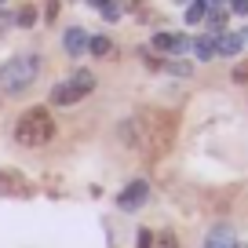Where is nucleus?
Instances as JSON below:
<instances>
[{"instance_id": "obj_1", "label": "nucleus", "mask_w": 248, "mask_h": 248, "mask_svg": "<svg viewBox=\"0 0 248 248\" xmlns=\"http://www.w3.org/2000/svg\"><path fill=\"white\" fill-rule=\"evenodd\" d=\"M175 132H179V113L175 109H142L132 121L121 124L124 146L142 150L146 161H157V157L168 154L171 142H175Z\"/></svg>"}, {"instance_id": "obj_2", "label": "nucleus", "mask_w": 248, "mask_h": 248, "mask_svg": "<svg viewBox=\"0 0 248 248\" xmlns=\"http://www.w3.org/2000/svg\"><path fill=\"white\" fill-rule=\"evenodd\" d=\"M40 73V59L37 55H15V59H8L4 66H0V92H8V95H22L26 88L37 80Z\"/></svg>"}, {"instance_id": "obj_3", "label": "nucleus", "mask_w": 248, "mask_h": 248, "mask_svg": "<svg viewBox=\"0 0 248 248\" xmlns=\"http://www.w3.org/2000/svg\"><path fill=\"white\" fill-rule=\"evenodd\" d=\"M15 139L22 142V146H44V142H51V139H55V121H51V113H47V109H40V106L26 109V113L18 117V124H15Z\"/></svg>"}, {"instance_id": "obj_4", "label": "nucleus", "mask_w": 248, "mask_h": 248, "mask_svg": "<svg viewBox=\"0 0 248 248\" xmlns=\"http://www.w3.org/2000/svg\"><path fill=\"white\" fill-rule=\"evenodd\" d=\"M92 88H95V77L80 70V73H73L70 80H62V84L51 88V102L55 106H73V102H80Z\"/></svg>"}, {"instance_id": "obj_5", "label": "nucleus", "mask_w": 248, "mask_h": 248, "mask_svg": "<svg viewBox=\"0 0 248 248\" xmlns=\"http://www.w3.org/2000/svg\"><path fill=\"white\" fill-rule=\"evenodd\" d=\"M0 194H4V197H30L33 186H30V179H26L22 171L0 168Z\"/></svg>"}, {"instance_id": "obj_6", "label": "nucleus", "mask_w": 248, "mask_h": 248, "mask_svg": "<svg viewBox=\"0 0 248 248\" xmlns=\"http://www.w3.org/2000/svg\"><path fill=\"white\" fill-rule=\"evenodd\" d=\"M146 197H150V183L135 179V183H128V186L121 190L117 208H121V212H135V208H142V204H146Z\"/></svg>"}, {"instance_id": "obj_7", "label": "nucleus", "mask_w": 248, "mask_h": 248, "mask_svg": "<svg viewBox=\"0 0 248 248\" xmlns=\"http://www.w3.org/2000/svg\"><path fill=\"white\" fill-rule=\"evenodd\" d=\"M194 40H186L183 33H157L154 37V51H168V55H183Z\"/></svg>"}, {"instance_id": "obj_8", "label": "nucleus", "mask_w": 248, "mask_h": 248, "mask_svg": "<svg viewBox=\"0 0 248 248\" xmlns=\"http://www.w3.org/2000/svg\"><path fill=\"white\" fill-rule=\"evenodd\" d=\"M245 47V37L241 33H219L216 37V55H237Z\"/></svg>"}, {"instance_id": "obj_9", "label": "nucleus", "mask_w": 248, "mask_h": 248, "mask_svg": "<svg viewBox=\"0 0 248 248\" xmlns=\"http://www.w3.org/2000/svg\"><path fill=\"white\" fill-rule=\"evenodd\" d=\"M62 40H66V51H70V55H84L88 51V33L77 30V26L66 30V37H62Z\"/></svg>"}, {"instance_id": "obj_10", "label": "nucleus", "mask_w": 248, "mask_h": 248, "mask_svg": "<svg viewBox=\"0 0 248 248\" xmlns=\"http://www.w3.org/2000/svg\"><path fill=\"white\" fill-rule=\"evenodd\" d=\"M208 248H237V237H233L230 226H216L208 233Z\"/></svg>"}, {"instance_id": "obj_11", "label": "nucleus", "mask_w": 248, "mask_h": 248, "mask_svg": "<svg viewBox=\"0 0 248 248\" xmlns=\"http://www.w3.org/2000/svg\"><path fill=\"white\" fill-rule=\"evenodd\" d=\"M190 47H194L201 59H212V55H216V37H212V33H204V37H197Z\"/></svg>"}, {"instance_id": "obj_12", "label": "nucleus", "mask_w": 248, "mask_h": 248, "mask_svg": "<svg viewBox=\"0 0 248 248\" xmlns=\"http://www.w3.org/2000/svg\"><path fill=\"white\" fill-rule=\"evenodd\" d=\"M201 22H208V33H212V37L226 30V15H223V11H204V18H201Z\"/></svg>"}, {"instance_id": "obj_13", "label": "nucleus", "mask_w": 248, "mask_h": 248, "mask_svg": "<svg viewBox=\"0 0 248 248\" xmlns=\"http://www.w3.org/2000/svg\"><path fill=\"white\" fill-rule=\"evenodd\" d=\"M88 51L102 59V55H109V51H113V44H109V37H88Z\"/></svg>"}, {"instance_id": "obj_14", "label": "nucleus", "mask_w": 248, "mask_h": 248, "mask_svg": "<svg viewBox=\"0 0 248 248\" xmlns=\"http://www.w3.org/2000/svg\"><path fill=\"white\" fill-rule=\"evenodd\" d=\"M204 11H208V0H190V8H186V22H201Z\"/></svg>"}, {"instance_id": "obj_15", "label": "nucleus", "mask_w": 248, "mask_h": 248, "mask_svg": "<svg viewBox=\"0 0 248 248\" xmlns=\"http://www.w3.org/2000/svg\"><path fill=\"white\" fill-rule=\"evenodd\" d=\"M157 70H168V73H175V77H190V70H194V66H190V62H183V59H175V62H161Z\"/></svg>"}, {"instance_id": "obj_16", "label": "nucleus", "mask_w": 248, "mask_h": 248, "mask_svg": "<svg viewBox=\"0 0 248 248\" xmlns=\"http://www.w3.org/2000/svg\"><path fill=\"white\" fill-rule=\"evenodd\" d=\"M15 26H26V30H30V26H37V8H30V4H26V8H18Z\"/></svg>"}, {"instance_id": "obj_17", "label": "nucleus", "mask_w": 248, "mask_h": 248, "mask_svg": "<svg viewBox=\"0 0 248 248\" xmlns=\"http://www.w3.org/2000/svg\"><path fill=\"white\" fill-rule=\"evenodd\" d=\"M150 248H179V241H175V233H171V230H161Z\"/></svg>"}, {"instance_id": "obj_18", "label": "nucleus", "mask_w": 248, "mask_h": 248, "mask_svg": "<svg viewBox=\"0 0 248 248\" xmlns=\"http://www.w3.org/2000/svg\"><path fill=\"white\" fill-rule=\"evenodd\" d=\"M121 4H117V0H106V4H102V15H106V22H117V18H121Z\"/></svg>"}, {"instance_id": "obj_19", "label": "nucleus", "mask_w": 248, "mask_h": 248, "mask_svg": "<svg viewBox=\"0 0 248 248\" xmlns=\"http://www.w3.org/2000/svg\"><path fill=\"white\" fill-rule=\"evenodd\" d=\"M233 80H248V59H241L237 66H233Z\"/></svg>"}, {"instance_id": "obj_20", "label": "nucleus", "mask_w": 248, "mask_h": 248, "mask_svg": "<svg viewBox=\"0 0 248 248\" xmlns=\"http://www.w3.org/2000/svg\"><path fill=\"white\" fill-rule=\"evenodd\" d=\"M11 22H15V18H11V15H8L4 8H0V37H4V33L11 30Z\"/></svg>"}, {"instance_id": "obj_21", "label": "nucleus", "mask_w": 248, "mask_h": 248, "mask_svg": "<svg viewBox=\"0 0 248 248\" xmlns=\"http://www.w3.org/2000/svg\"><path fill=\"white\" fill-rule=\"evenodd\" d=\"M154 245V237H150V230H139V248H150Z\"/></svg>"}, {"instance_id": "obj_22", "label": "nucleus", "mask_w": 248, "mask_h": 248, "mask_svg": "<svg viewBox=\"0 0 248 248\" xmlns=\"http://www.w3.org/2000/svg\"><path fill=\"white\" fill-rule=\"evenodd\" d=\"M233 4V11H237V15H248V0H230Z\"/></svg>"}, {"instance_id": "obj_23", "label": "nucleus", "mask_w": 248, "mask_h": 248, "mask_svg": "<svg viewBox=\"0 0 248 248\" xmlns=\"http://www.w3.org/2000/svg\"><path fill=\"white\" fill-rule=\"evenodd\" d=\"M55 11H59V0H47V18H55Z\"/></svg>"}, {"instance_id": "obj_24", "label": "nucleus", "mask_w": 248, "mask_h": 248, "mask_svg": "<svg viewBox=\"0 0 248 248\" xmlns=\"http://www.w3.org/2000/svg\"><path fill=\"white\" fill-rule=\"evenodd\" d=\"M92 4H95V8H102V4H106V0H92Z\"/></svg>"}, {"instance_id": "obj_25", "label": "nucleus", "mask_w": 248, "mask_h": 248, "mask_svg": "<svg viewBox=\"0 0 248 248\" xmlns=\"http://www.w3.org/2000/svg\"><path fill=\"white\" fill-rule=\"evenodd\" d=\"M175 4H190V0H175Z\"/></svg>"}, {"instance_id": "obj_26", "label": "nucleus", "mask_w": 248, "mask_h": 248, "mask_svg": "<svg viewBox=\"0 0 248 248\" xmlns=\"http://www.w3.org/2000/svg\"><path fill=\"white\" fill-rule=\"evenodd\" d=\"M0 8H4V0H0Z\"/></svg>"}, {"instance_id": "obj_27", "label": "nucleus", "mask_w": 248, "mask_h": 248, "mask_svg": "<svg viewBox=\"0 0 248 248\" xmlns=\"http://www.w3.org/2000/svg\"><path fill=\"white\" fill-rule=\"evenodd\" d=\"M212 4H216V0H212Z\"/></svg>"}, {"instance_id": "obj_28", "label": "nucleus", "mask_w": 248, "mask_h": 248, "mask_svg": "<svg viewBox=\"0 0 248 248\" xmlns=\"http://www.w3.org/2000/svg\"><path fill=\"white\" fill-rule=\"evenodd\" d=\"M245 40H248V37H245Z\"/></svg>"}]
</instances>
